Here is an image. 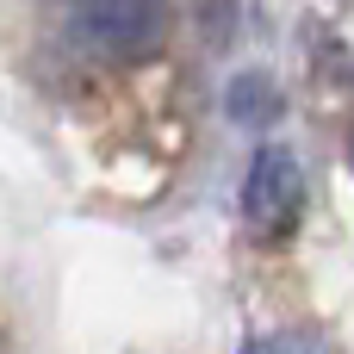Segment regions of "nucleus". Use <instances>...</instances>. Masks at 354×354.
I'll list each match as a JSON object with an SVG mask.
<instances>
[{
	"instance_id": "1",
	"label": "nucleus",
	"mask_w": 354,
	"mask_h": 354,
	"mask_svg": "<svg viewBox=\"0 0 354 354\" xmlns=\"http://www.w3.org/2000/svg\"><path fill=\"white\" fill-rule=\"evenodd\" d=\"M174 6L168 0H81V31L112 62H149L168 44Z\"/></svg>"
},
{
	"instance_id": "2",
	"label": "nucleus",
	"mask_w": 354,
	"mask_h": 354,
	"mask_svg": "<svg viewBox=\"0 0 354 354\" xmlns=\"http://www.w3.org/2000/svg\"><path fill=\"white\" fill-rule=\"evenodd\" d=\"M243 212H249V224H261V230H292V218L305 212V174H299V156H292V149L268 143V149L249 162Z\"/></svg>"
},
{
	"instance_id": "3",
	"label": "nucleus",
	"mask_w": 354,
	"mask_h": 354,
	"mask_svg": "<svg viewBox=\"0 0 354 354\" xmlns=\"http://www.w3.org/2000/svg\"><path fill=\"white\" fill-rule=\"evenodd\" d=\"M224 112L236 118V124H274L280 118V87L261 75V68H243V75H230V87H224Z\"/></svg>"
},
{
	"instance_id": "4",
	"label": "nucleus",
	"mask_w": 354,
	"mask_h": 354,
	"mask_svg": "<svg viewBox=\"0 0 354 354\" xmlns=\"http://www.w3.org/2000/svg\"><path fill=\"white\" fill-rule=\"evenodd\" d=\"M243 354H330V342L311 330H280V336H255Z\"/></svg>"
},
{
	"instance_id": "5",
	"label": "nucleus",
	"mask_w": 354,
	"mask_h": 354,
	"mask_svg": "<svg viewBox=\"0 0 354 354\" xmlns=\"http://www.w3.org/2000/svg\"><path fill=\"white\" fill-rule=\"evenodd\" d=\"M205 44H224L230 31H236V0H205Z\"/></svg>"
},
{
	"instance_id": "6",
	"label": "nucleus",
	"mask_w": 354,
	"mask_h": 354,
	"mask_svg": "<svg viewBox=\"0 0 354 354\" xmlns=\"http://www.w3.org/2000/svg\"><path fill=\"white\" fill-rule=\"evenodd\" d=\"M348 162H354V131H348Z\"/></svg>"
}]
</instances>
